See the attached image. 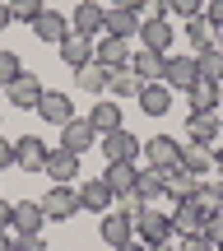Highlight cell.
Wrapping results in <instances>:
<instances>
[{
	"label": "cell",
	"mask_w": 223,
	"mask_h": 251,
	"mask_svg": "<svg viewBox=\"0 0 223 251\" xmlns=\"http://www.w3.org/2000/svg\"><path fill=\"white\" fill-rule=\"evenodd\" d=\"M125 209H130V219H135V237H140L149 251L163 247V242H172V219L168 214H158L153 205H140L135 196H130V205H125Z\"/></svg>",
	"instance_id": "1"
},
{
	"label": "cell",
	"mask_w": 223,
	"mask_h": 251,
	"mask_svg": "<svg viewBox=\"0 0 223 251\" xmlns=\"http://www.w3.org/2000/svg\"><path fill=\"white\" fill-rule=\"evenodd\" d=\"M42 214H47V224H70L79 214V191L74 186H51L42 196Z\"/></svg>",
	"instance_id": "2"
},
{
	"label": "cell",
	"mask_w": 223,
	"mask_h": 251,
	"mask_svg": "<svg viewBox=\"0 0 223 251\" xmlns=\"http://www.w3.org/2000/svg\"><path fill=\"white\" fill-rule=\"evenodd\" d=\"M196 79H200V70H196V56H191V51H186V56H181V51H168V65H163V84H168L172 93H177V89L186 93Z\"/></svg>",
	"instance_id": "3"
},
{
	"label": "cell",
	"mask_w": 223,
	"mask_h": 251,
	"mask_svg": "<svg viewBox=\"0 0 223 251\" xmlns=\"http://www.w3.org/2000/svg\"><path fill=\"white\" fill-rule=\"evenodd\" d=\"M102 24H107V9L98 0H79L70 9V33H79V37H102Z\"/></svg>",
	"instance_id": "4"
},
{
	"label": "cell",
	"mask_w": 223,
	"mask_h": 251,
	"mask_svg": "<svg viewBox=\"0 0 223 251\" xmlns=\"http://www.w3.org/2000/svg\"><path fill=\"white\" fill-rule=\"evenodd\" d=\"M42 93H47V84L37 79V75H28V70L19 75L14 84H5V98L14 102L19 112H37V102H42Z\"/></svg>",
	"instance_id": "5"
},
{
	"label": "cell",
	"mask_w": 223,
	"mask_h": 251,
	"mask_svg": "<svg viewBox=\"0 0 223 251\" xmlns=\"http://www.w3.org/2000/svg\"><path fill=\"white\" fill-rule=\"evenodd\" d=\"M98 144H102V158H107V163H135L144 153V144L135 140L125 126H121V130H112V135H102Z\"/></svg>",
	"instance_id": "6"
},
{
	"label": "cell",
	"mask_w": 223,
	"mask_h": 251,
	"mask_svg": "<svg viewBox=\"0 0 223 251\" xmlns=\"http://www.w3.org/2000/svg\"><path fill=\"white\" fill-rule=\"evenodd\" d=\"M42 172L51 177V186H74V177H79V153L56 144V149L47 153V168H42Z\"/></svg>",
	"instance_id": "7"
},
{
	"label": "cell",
	"mask_w": 223,
	"mask_h": 251,
	"mask_svg": "<svg viewBox=\"0 0 223 251\" xmlns=\"http://www.w3.org/2000/svg\"><path fill=\"white\" fill-rule=\"evenodd\" d=\"M98 237H102L112 251L121 247V242H130V237H135V219H130V209H107V214H102V224H98Z\"/></svg>",
	"instance_id": "8"
},
{
	"label": "cell",
	"mask_w": 223,
	"mask_h": 251,
	"mask_svg": "<svg viewBox=\"0 0 223 251\" xmlns=\"http://www.w3.org/2000/svg\"><path fill=\"white\" fill-rule=\"evenodd\" d=\"M172 42H177V28H172V19H140V47H149V51H172Z\"/></svg>",
	"instance_id": "9"
},
{
	"label": "cell",
	"mask_w": 223,
	"mask_h": 251,
	"mask_svg": "<svg viewBox=\"0 0 223 251\" xmlns=\"http://www.w3.org/2000/svg\"><path fill=\"white\" fill-rule=\"evenodd\" d=\"M144 158H149V168L172 172L181 163V140H172V135H153V140L144 144Z\"/></svg>",
	"instance_id": "10"
},
{
	"label": "cell",
	"mask_w": 223,
	"mask_h": 251,
	"mask_svg": "<svg viewBox=\"0 0 223 251\" xmlns=\"http://www.w3.org/2000/svg\"><path fill=\"white\" fill-rule=\"evenodd\" d=\"M130 42H121V37H107L102 33L98 42H93V61L102 65V70H125V65H130Z\"/></svg>",
	"instance_id": "11"
},
{
	"label": "cell",
	"mask_w": 223,
	"mask_h": 251,
	"mask_svg": "<svg viewBox=\"0 0 223 251\" xmlns=\"http://www.w3.org/2000/svg\"><path fill=\"white\" fill-rule=\"evenodd\" d=\"M186 144H219V112H186Z\"/></svg>",
	"instance_id": "12"
},
{
	"label": "cell",
	"mask_w": 223,
	"mask_h": 251,
	"mask_svg": "<svg viewBox=\"0 0 223 251\" xmlns=\"http://www.w3.org/2000/svg\"><path fill=\"white\" fill-rule=\"evenodd\" d=\"M33 33H37V42L61 47L65 37H70V14H61V9H42V14H37V24H33Z\"/></svg>",
	"instance_id": "13"
},
{
	"label": "cell",
	"mask_w": 223,
	"mask_h": 251,
	"mask_svg": "<svg viewBox=\"0 0 223 251\" xmlns=\"http://www.w3.org/2000/svg\"><path fill=\"white\" fill-rule=\"evenodd\" d=\"M47 228V214H42V200H14V224L9 233H24V237H37Z\"/></svg>",
	"instance_id": "14"
},
{
	"label": "cell",
	"mask_w": 223,
	"mask_h": 251,
	"mask_svg": "<svg viewBox=\"0 0 223 251\" xmlns=\"http://www.w3.org/2000/svg\"><path fill=\"white\" fill-rule=\"evenodd\" d=\"M102 181L112 186L116 200H130L135 181H140V163H107V168H102Z\"/></svg>",
	"instance_id": "15"
},
{
	"label": "cell",
	"mask_w": 223,
	"mask_h": 251,
	"mask_svg": "<svg viewBox=\"0 0 223 251\" xmlns=\"http://www.w3.org/2000/svg\"><path fill=\"white\" fill-rule=\"evenodd\" d=\"M74 117V102H70V93H61V89H47L42 93V102H37V121H47V126H65Z\"/></svg>",
	"instance_id": "16"
},
{
	"label": "cell",
	"mask_w": 223,
	"mask_h": 251,
	"mask_svg": "<svg viewBox=\"0 0 223 251\" xmlns=\"http://www.w3.org/2000/svg\"><path fill=\"white\" fill-rule=\"evenodd\" d=\"M47 144L37 140V135H19L14 140V168H24V172H42L47 168Z\"/></svg>",
	"instance_id": "17"
},
{
	"label": "cell",
	"mask_w": 223,
	"mask_h": 251,
	"mask_svg": "<svg viewBox=\"0 0 223 251\" xmlns=\"http://www.w3.org/2000/svg\"><path fill=\"white\" fill-rule=\"evenodd\" d=\"M98 144V130L89 126V117H70L61 126V149H74V153H89Z\"/></svg>",
	"instance_id": "18"
},
{
	"label": "cell",
	"mask_w": 223,
	"mask_h": 251,
	"mask_svg": "<svg viewBox=\"0 0 223 251\" xmlns=\"http://www.w3.org/2000/svg\"><path fill=\"white\" fill-rule=\"evenodd\" d=\"M219 107H223V84L196 79L186 89V112H219Z\"/></svg>",
	"instance_id": "19"
},
{
	"label": "cell",
	"mask_w": 223,
	"mask_h": 251,
	"mask_svg": "<svg viewBox=\"0 0 223 251\" xmlns=\"http://www.w3.org/2000/svg\"><path fill=\"white\" fill-rule=\"evenodd\" d=\"M135 102H140L144 117H168V112H172V89H168L163 79H158V84H144Z\"/></svg>",
	"instance_id": "20"
},
{
	"label": "cell",
	"mask_w": 223,
	"mask_h": 251,
	"mask_svg": "<svg viewBox=\"0 0 223 251\" xmlns=\"http://www.w3.org/2000/svg\"><path fill=\"white\" fill-rule=\"evenodd\" d=\"M112 200L116 196H112V186L102 177H93V181H84V186H79V209H89V214H107Z\"/></svg>",
	"instance_id": "21"
},
{
	"label": "cell",
	"mask_w": 223,
	"mask_h": 251,
	"mask_svg": "<svg viewBox=\"0 0 223 251\" xmlns=\"http://www.w3.org/2000/svg\"><path fill=\"white\" fill-rule=\"evenodd\" d=\"M102 33H107V37H121V42H130V37H140V14H135V9L112 5V9H107V24H102Z\"/></svg>",
	"instance_id": "22"
},
{
	"label": "cell",
	"mask_w": 223,
	"mask_h": 251,
	"mask_svg": "<svg viewBox=\"0 0 223 251\" xmlns=\"http://www.w3.org/2000/svg\"><path fill=\"white\" fill-rule=\"evenodd\" d=\"M89 126L98 130V140H102V135H112V130H121L125 121H121V107H116V98H98V102H93Z\"/></svg>",
	"instance_id": "23"
},
{
	"label": "cell",
	"mask_w": 223,
	"mask_h": 251,
	"mask_svg": "<svg viewBox=\"0 0 223 251\" xmlns=\"http://www.w3.org/2000/svg\"><path fill=\"white\" fill-rule=\"evenodd\" d=\"M56 51H61V61L70 65V70H84V65H93V37H79V33H70L61 47H56Z\"/></svg>",
	"instance_id": "24"
},
{
	"label": "cell",
	"mask_w": 223,
	"mask_h": 251,
	"mask_svg": "<svg viewBox=\"0 0 223 251\" xmlns=\"http://www.w3.org/2000/svg\"><path fill=\"white\" fill-rule=\"evenodd\" d=\"M168 219H172V237H191V233H200V228H205V214L196 209V200H181Z\"/></svg>",
	"instance_id": "25"
},
{
	"label": "cell",
	"mask_w": 223,
	"mask_h": 251,
	"mask_svg": "<svg viewBox=\"0 0 223 251\" xmlns=\"http://www.w3.org/2000/svg\"><path fill=\"white\" fill-rule=\"evenodd\" d=\"M163 65H168V56H163V51H149V47H140V51L130 56V70L140 75L144 84H158L163 79Z\"/></svg>",
	"instance_id": "26"
},
{
	"label": "cell",
	"mask_w": 223,
	"mask_h": 251,
	"mask_svg": "<svg viewBox=\"0 0 223 251\" xmlns=\"http://www.w3.org/2000/svg\"><path fill=\"white\" fill-rule=\"evenodd\" d=\"M135 200H140V205L168 200V181H163V172H158V168H149V172L140 168V181H135Z\"/></svg>",
	"instance_id": "27"
},
{
	"label": "cell",
	"mask_w": 223,
	"mask_h": 251,
	"mask_svg": "<svg viewBox=\"0 0 223 251\" xmlns=\"http://www.w3.org/2000/svg\"><path fill=\"white\" fill-rule=\"evenodd\" d=\"M163 181H168V200H196V191H200V177H191L186 168H172V172H163Z\"/></svg>",
	"instance_id": "28"
},
{
	"label": "cell",
	"mask_w": 223,
	"mask_h": 251,
	"mask_svg": "<svg viewBox=\"0 0 223 251\" xmlns=\"http://www.w3.org/2000/svg\"><path fill=\"white\" fill-rule=\"evenodd\" d=\"M186 42H191V56H196V51H205V47L219 42V28L209 24L205 14H196V19H186Z\"/></svg>",
	"instance_id": "29"
},
{
	"label": "cell",
	"mask_w": 223,
	"mask_h": 251,
	"mask_svg": "<svg viewBox=\"0 0 223 251\" xmlns=\"http://www.w3.org/2000/svg\"><path fill=\"white\" fill-rule=\"evenodd\" d=\"M140 89H144V79L125 65V70H107V93L112 98H140Z\"/></svg>",
	"instance_id": "30"
},
{
	"label": "cell",
	"mask_w": 223,
	"mask_h": 251,
	"mask_svg": "<svg viewBox=\"0 0 223 251\" xmlns=\"http://www.w3.org/2000/svg\"><path fill=\"white\" fill-rule=\"evenodd\" d=\"M177 168H186L191 177H200V172L214 168V149H205V144H181V163Z\"/></svg>",
	"instance_id": "31"
},
{
	"label": "cell",
	"mask_w": 223,
	"mask_h": 251,
	"mask_svg": "<svg viewBox=\"0 0 223 251\" xmlns=\"http://www.w3.org/2000/svg\"><path fill=\"white\" fill-rule=\"evenodd\" d=\"M74 89H79V93H93V98H102V93H107V70H102L98 61L84 65V70H74Z\"/></svg>",
	"instance_id": "32"
},
{
	"label": "cell",
	"mask_w": 223,
	"mask_h": 251,
	"mask_svg": "<svg viewBox=\"0 0 223 251\" xmlns=\"http://www.w3.org/2000/svg\"><path fill=\"white\" fill-rule=\"evenodd\" d=\"M196 70H200V79L223 84V51H219V47H205V51H196Z\"/></svg>",
	"instance_id": "33"
},
{
	"label": "cell",
	"mask_w": 223,
	"mask_h": 251,
	"mask_svg": "<svg viewBox=\"0 0 223 251\" xmlns=\"http://www.w3.org/2000/svg\"><path fill=\"white\" fill-rule=\"evenodd\" d=\"M196 209H200V214H219V209H223V181H214V186H205V181H200V191H196Z\"/></svg>",
	"instance_id": "34"
},
{
	"label": "cell",
	"mask_w": 223,
	"mask_h": 251,
	"mask_svg": "<svg viewBox=\"0 0 223 251\" xmlns=\"http://www.w3.org/2000/svg\"><path fill=\"white\" fill-rule=\"evenodd\" d=\"M42 0H9V19H14V24H28V28H33L37 24V14H42Z\"/></svg>",
	"instance_id": "35"
},
{
	"label": "cell",
	"mask_w": 223,
	"mask_h": 251,
	"mask_svg": "<svg viewBox=\"0 0 223 251\" xmlns=\"http://www.w3.org/2000/svg\"><path fill=\"white\" fill-rule=\"evenodd\" d=\"M19 75H24V65H19V51H0V89H5V84H14Z\"/></svg>",
	"instance_id": "36"
},
{
	"label": "cell",
	"mask_w": 223,
	"mask_h": 251,
	"mask_svg": "<svg viewBox=\"0 0 223 251\" xmlns=\"http://www.w3.org/2000/svg\"><path fill=\"white\" fill-rule=\"evenodd\" d=\"M200 233H205V237H209L214 247H223V209H219V214H209V219H205V228H200Z\"/></svg>",
	"instance_id": "37"
},
{
	"label": "cell",
	"mask_w": 223,
	"mask_h": 251,
	"mask_svg": "<svg viewBox=\"0 0 223 251\" xmlns=\"http://www.w3.org/2000/svg\"><path fill=\"white\" fill-rule=\"evenodd\" d=\"M168 5H172V14H186V19L205 14V0H168Z\"/></svg>",
	"instance_id": "38"
},
{
	"label": "cell",
	"mask_w": 223,
	"mask_h": 251,
	"mask_svg": "<svg viewBox=\"0 0 223 251\" xmlns=\"http://www.w3.org/2000/svg\"><path fill=\"white\" fill-rule=\"evenodd\" d=\"M168 14H172L168 0H144V9H140V19H168Z\"/></svg>",
	"instance_id": "39"
},
{
	"label": "cell",
	"mask_w": 223,
	"mask_h": 251,
	"mask_svg": "<svg viewBox=\"0 0 223 251\" xmlns=\"http://www.w3.org/2000/svg\"><path fill=\"white\" fill-rule=\"evenodd\" d=\"M177 251H214V242H209L205 233H191V237H181V247Z\"/></svg>",
	"instance_id": "40"
},
{
	"label": "cell",
	"mask_w": 223,
	"mask_h": 251,
	"mask_svg": "<svg viewBox=\"0 0 223 251\" xmlns=\"http://www.w3.org/2000/svg\"><path fill=\"white\" fill-rule=\"evenodd\" d=\"M14 251H47V242H42V233H37V237H24V233H14Z\"/></svg>",
	"instance_id": "41"
},
{
	"label": "cell",
	"mask_w": 223,
	"mask_h": 251,
	"mask_svg": "<svg viewBox=\"0 0 223 251\" xmlns=\"http://www.w3.org/2000/svg\"><path fill=\"white\" fill-rule=\"evenodd\" d=\"M205 19L214 28H223V0H205Z\"/></svg>",
	"instance_id": "42"
},
{
	"label": "cell",
	"mask_w": 223,
	"mask_h": 251,
	"mask_svg": "<svg viewBox=\"0 0 223 251\" xmlns=\"http://www.w3.org/2000/svg\"><path fill=\"white\" fill-rule=\"evenodd\" d=\"M9 224H14V205L0 200V233H9Z\"/></svg>",
	"instance_id": "43"
},
{
	"label": "cell",
	"mask_w": 223,
	"mask_h": 251,
	"mask_svg": "<svg viewBox=\"0 0 223 251\" xmlns=\"http://www.w3.org/2000/svg\"><path fill=\"white\" fill-rule=\"evenodd\" d=\"M9 163H14V140L0 135V168H9Z\"/></svg>",
	"instance_id": "44"
},
{
	"label": "cell",
	"mask_w": 223,
	"mask_h": 251,
	"mask_svg": "<svg viewBox=\"0 0 223 251\" xmlns=\"http://www.w3.org/2000/svg\"><path fill=\"white\" fill-rule=\"evenodd\" d=\"M9 24H14V19H9V0H0V33H5Z\"/></svg>",
	"instance_id": "45"
},
{
	"label": "cell",
	"mask_w": 223,
	"mask_h": 251,
	"mask_svg": "<svg viewBox=\"0 0 223 251\" xmlns=\"http://www.w3.org/2000/svg\"><path fill=\"white\" fill-rule=\"evenodd\" d=\"M116 251H149V247H144V242H140V237H130V242H121V247H116Z\"/></svg>",
	"instance_id": "46"
},
{
	"label": "cell",
	"mask_w": 223,
	"mask_h": 251,
	"mask_svg": "<svg viewBox=\"0 0 223 251\" xmlns=\"http://www.w3.org/2000/svg\"><path fill=\"white\" fill-rule=\"evenodd\" d=\"M112 5H121V9H135V14H140V9H144V0H112Z\"/></svg>",
	"instance_id": "47"
},
{
	"label": "cell",
	"mask_w": 223,
	"mask_h": 251,
	"mask_svg": "<svg viewBox=\"0 0 223 251\" xmlns=\"http://www.w3.org/2000/svg\"><path fill=\"white\" fill-rule=\"evenodd\" d=\"M214 168H219V181H223V144H214Z\"/></svg>",
	"instance_id": "48"
},
{
	"label": "cell",
	"mask_w": 223,
	"mask_h": 251,
	"mask_svg": "<svg viewBox=\"0 0 223 251\" xmlns=\"http://www.w3.org/2000/svg\"><path fill=\"white\" fill-rule=\"evenodd\" d=\"M0 251H14V233H0Z\"/></svg>",
	"instance_id": "49"
},
{
	"label": "cell",
	"mask_w": 223,
	"mask_h": 251,
	"mask_svg": "<svg viewBox=\"0 0 223 251\" xmlns=\"http://www.w3.org/2000/svg\"><path fill=\"white\" fill-rule=\"evenodd\" d=\"M153 251H177V247H172V242H163V247H153Z\"/></svg>",
	"instance_id": "50"
},
{
	"label": "cell",
	"mask_w": 223,
	"mask_h": 251,
	"mask_svg": "<svg viewBox=\"0 0 223 251\" xmlns=\"http://www.w3.org/2000/svg\"><path fill=\"white\" fill-rule=\"evenodd\" d=\"M214 47H219V51H223V28H219V42H214Z\"/></svg>",
	"instance_id": "51"
},
{
	"label": "cell",
	"mask_w": 223,
	"mask_h": 251,
	"mask_svg": "<svg viewBox=\"0 0 223 251\" xmlns=\"http://www.w3.org/2000/svg\"><path fill=\"white\" fill-rule=\"evenodd\" d=\"M214 251H223V247H214Z\"/></svg>",
	"instance_id": "52"
}]
</instances>
